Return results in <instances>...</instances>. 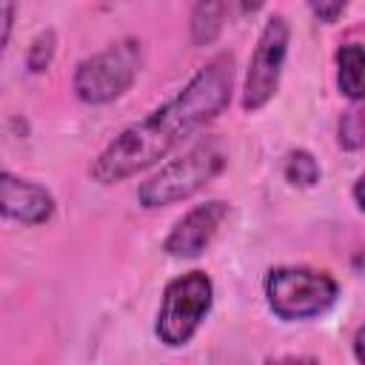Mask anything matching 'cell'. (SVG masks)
<instances>
[{
  "instance_id": "16",
  "label": "cell",
  "mask_w": 365,
  "mask_h": 365,
  "mask_svg": "<svg viewBox=\"0 0 365 365\" xmlns=\"http://www.w3.org/2000/svg\"><path fill=\"white\" fill-rule=\"evenodd\" d=\"M265 365H325V362L308 354H279V356H268Z\"/></svg>"
},
{
  "instance_id": "8",
  "label": "cell",
  "mask_w": 365,
  "mask_h": 365,
  "mask_svg": "<svg viewBox=\"0 0 365 365\" xmlns=\"http://www.w3.org/2000/svg\"><path fill=\"white\" fill-rule=\"evenodd\" d=\"M57 211L54 194L34 182L26 180L14 171H0V220H11L17 225H46Z\"/></svg>"
},
{
  "instance_id": "7",
  "label": "cell",
  "mask_w": 365,
  "mask_h": 365,
  "mask_svg": "<svg viewBox=\"0 0 365 365\" xmlns=\"http://www.w3.org/2000/svg\"><path fill=\"white\" fill-rule=\"evenodd\" d=\"M231 205L225 200H205L200 205H191L165 234L163 251L174 259H197L208 251L214 237L220 234L222 222L228 220Z\"/></svg>"
},
{
  "instance_id": "11",
  "label": "cell",
  "mask_w": 365,
  "mask_h": 365,
  "mask_svg": "<svg viewBox=\"0 0 365 365\" xmlns=\"http://www.w3.org/2000/svg\"><path fill=\"white\" fill-rule=\"evenodd\" d=\"M282 177L294 188H314L322 177V168L308 148H291L282 157Z\"/></svg>"
},
{
  "instance_id": "6",
  "label": "cell",
  "mask_w": 365,
  "mask_h": 365,
  "mask_svg": "<svg viewBox=\"0 0 365 365\" xmlns=\"http://www.w3.org/2000/svg\"><path fill=\"white\" fill-rule=\"evenodd\" d=\"M288 46H291L288 17L274 11L262 23L257 46L248 57V68H245V80H242V91H240V106L245 114H257L277 97L279 80L285 71V60H288Z\"/></svg>"
},
{
  "instance_id": "3",
  "label": "cell",
  "mask_w": 365,
  "mask_h": 365,
  "mask_svg": "<svg viewBox=\"0 0 365 365\" xmlns=\"http://www.w3.org/2000/svg\"><path fill=\"white\" fill-rule=\"evenodd\" d=\"M268 311L282 322H308L328 314L339 299L334 274L311 265H277L262 279Z\"/></svg>"
},
{
  "instance_id": "15",
  "label": "cell",
  "mask_w": 365,
  "mask_h": 365,
  "mask_svg": "<svg viewBox=\"0 0 365 365\" xmlns=\"http://www.w3.org/2000/svg\"><path fill=\"white\" fill-rule=\"evenodd\" d=\"M14 14H17V6L9 3V0H0V57L11 40V29H14Z\"/></svg>"
},
{
  "instance_id": "18",
  "label": "cell",
  "mask_w": 365,
  "mask_h": 365,
  "mask_svg": "<svg viewBox=\"0 0 365 365\" xmlns=\"http://www.w3.org/2000/svg\"><path fill=\"white\" fill-rule=\"evenodd\" d=\"M351 197H354V208L362 211V208H365V202H362V177L354 180V191H351Z\"/></svg>"
},
{
  "instance_id": "14",
  "label": "cell",
  "mask_w": 365,
  "mask_h": 365,
  "mask_svg": "<svg viewBox=\"0 0 365 365\" xmlns=\"http://www.w3.org/2000/svg\"><path fill=\"white\" fill-rule=\"evenodd\" d=\"M308 11L319 20V23H325V26H331V23H336L345 11H348V3H342V0H331V3H317V0H311L308 3Z\"/></svg>"
},
{
  "instance_id": "17",
  "label": "cell",
  "mask_w": 365,
  "mask_h": 365,
  "mask_svg": "<svg viewBox=\"0 0 365 365\" xmlns=\"http://www.w3.org/2000/svg\"><path fill=\"white\" fill-rule=\"evenodd\" d=\"M362 339H365V328L356 325V331H354V336H351V351H354V362H356V365L365 362V356H362Z\"/></svg>"
},
{
  "instance_id": "9",
  "label": "cell",
  "mask_w": 365,
  "mask_h": 365,
  "mask_svg": "<svg viewBox=\"0 0 365 365\" xmlns=\"http://www.w3.org/2000/svg\"><path fill=\"white\" fill-rule=\"evenodd\" d=\"M336 88L348 103H362V68L365 48L356 40H348L336 48Z\"/></svg>"
},
{
  "instance_id": "1",
  "label": "cell",
  "mask_w": 365,
  "mask_h": 365,
  "mask_svg": "<svg viewBox=\"0 0 365 365\" xmlns=\"http://www.w3.org/2000/svg\"><path fill=\"white\" fill-rule=\"evenodd\" d=\"M234 77V54H214L185 80L174 97L151 108L145 117L128 123L114 140L106 143V148L88 165L91 180L100 185H117L165 160L177 145H182L228 108Z\"/></svg>"
},
{
  "instance_id": "5",
  "label": "cell",
  "mask_w": 365,
  "mask_h": 365,
  "mask_svg": "<svg viewBox=\"0 0 365 365\" xmlns=\"http://www.w3.org/2000/svg\"><path fill=\"white\" fill-rule=\"evenodd\" d=\"M211 308H214V279L202 268L177 274L163 288L154 319V336L165 348H185L208 319Z\"/></svg>"
},
{
  "instance_id": "2",
  "label": "cell",
  "mask_w": 365,
  "mask_h": 365,
  "mask_svg": "<svg viewBox=\"0 0 365 365\" xmlns=\"http://www.w3.org/2000/svg\"><path fill=\"white\" fill-rule=\"evenodd\" d=\"M228 165V148L222 137L208 134L200 137L194 145H188L174 160L163 163L154 174H148L137 185V205L143 211H157L177 205L197 191H202L208 182H214Z\"/></svg>"
},
{
  "instance_id": "4",
  "label": "cell",
  "mask_w": 365,
  "mask_h": 365,
  "mask_svg": "<svg viewBox=\"0 0 365 365\" xmlns=\"http://www.w3.org/2000/svg\"><path fill=\"white\" fill-rule=\"evenodd\" d=\"M143 40L131 34L120 37L74 66L71 91L86 106H108L131 91L143 71Z\"/></svg>"
},
{
  "instance_id": "13",
  "label": "cell",
  "mask_w": 365,
  "mask_h": 365,
  "mask_svg": "<svg viewBox=\"0 0 365 365\" xmlns=\"http://www.w3.org/2000/svg\"><path fill=\"white\" fill-rule=\"evenodd\" d=\"M336 145L342 151H359L365 145V123H362V103H351L336 125Z\"/></svg>"
},
{
  "instance_id": "12",
  "label": "cell",
  "mask_w": 365,
  "mask_h": 365,
  "mask_svg": "<svg viewBox=\"0 0 365 365\" xmlns=\"http://www.w3.org/2000/svg\"><path fill=\"white\" fill-rule=\"evenodd\" d=\"M54 54H57V31L54 29H40L31 37L29 48H26V68L31 74H43L54 63Z\"/></svg>"
},
{
  "instance_id": "10",
  "label": "cell",
  "mask_w": 365,
  "mask_h": 365,
  "mask_svg": "<svg viewBox=\"0 0 365 365\" xmlns=\"http://www.w3.org/2000/svg\"><path fill=\"white\" fill-rule=\"evenodd\" d=\"M228 11H231V6L220 3V0H200V3H194L191 14H188V37H191V43L194 46L217 43V37L222 34Z\"/></svg>"
}]
</instances>
